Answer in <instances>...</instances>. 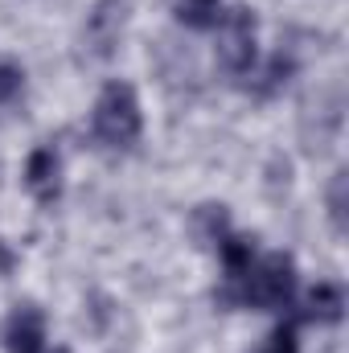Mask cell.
Segmentation results:
<instances>
[{
	"label": "cell",
	"instance_id": "277c9868",
	"mask_svg": "<svg viewBox=\"0 0 349 353\" xmlns=\"http://www.w3.org/2000/svg\"><path fill=\"white\" fill-rule=\"evenodd\" d=\"M25 189L41 201V205H54L62 197V157L54 144H41L29 152L25 161Z\"/></svg>",
	"mask_w": 349,
	"mask_h": 353
},
{
	"label": "cell",
	"instance_id": "5b68a950",
	"mask_svg": "<svg viewBox=\"0 0 349 353\" xmlns=\"http://www.w3.org/2000/svg\"><path fill=\"white\" fill-rule=\"evenodd\" d=\"M4 350L8 353H41L46 350V316L33 304H17L4 325Z\"/></svg>",
	"mask_w": 349,
	"mask_h": 353
},
{
	"label": "cell",
	"instance_id": "3957f363",
	"mask_svg": "<svg viewBox=\"0 0 349 353\" xmlns=\"http://www.w3.org/2000/svg\"><path fill=\"white\" fill-rule=\"evenodd\" d=\"M255 29H259L255 12L243 4L218 21V66L230 79H247L255 70Z\"/></svg>",
	"mask_w": 349,
	"mask_h": 353
},
{
	"label": "cell",
	"instance_id": "8992f818",
	"mask_svg": "<svg viewBox=\"0 0 349 353\" xmlns=\"http://www.w3.org/2000/svg\"><path fill=\"white\" fill-rule=\"evenodd\" d=\"M341 312H346V292H341L337 283H317V288L308 292V300H304V312H300V321L337 325V321H341Z\"/></svg>",
	"mask_w": 349,
	"mask_h": 353
},
{
	"label": "cell",
	"instance_id": "8fae6325",
	"mask_svg": "<svg viewBox=\"0 0 349 353\" xmlns=\"http://www.w3.org/2000/svg\"><path fill=\"white\" fill-rule=\"evenodd\" d=\"M329 214H333V226L346 230V173L333 176V189H329Z\"/></svg>",
	"mask_w": 349,
	"mask_h": 353
},
{
	"label": "cell",
	"instance_id": "ba28073f",
	"mask_svg": "<svg viewBox=\"0 0 349 353\" xmlns=\"http://www.w3.org/2000/svg\"><path fill=\"white\" fill-rule=\"evenodd\" d=\"M173 12L185 29H214L218 25V0H177Z\"/></svg>",
	"mask_w": 349,
	"mask_h": 353
},
{
	"label": "cell",
	"instance_id": "9c48e42d",
	"mask_svg": "<svg viewBox=\"0 0 349 353\" xmlns=\"http://www.w3.org/2000/svg\"><path fill=\"white\" fill-rule=\"evenodd\" d=\"M25 94V70L8 58H0V107H12Z\"/></svg>",
	"mask_w": 349,
	"mask_h": 353
},
{
	"label": "cell",
	"instance_id": "6da1fadb",
	"mask_svg": "<svg viewBox=\"0 0 349 353\" xmlns=\"http://www.w3.org/2000/svg\"><path fill=\"white\" fill-rule=\"evenodd\" d=\"M296 300V263L283 251H271L263 259H251V267L218 288V304L226 308H263V312H283Z\"/></svg>",
	"mask_w": 349,
	"mask_h": 353
},
{
	"label": "cell",
	"instance_id": "52a82bcc",
	"mask_svg": "<svg viewBox=\"0 0 349 353\" xmlns=\"http://www.w3.org/2000/svg\"><path fill=\"white\" fill-rule=\"evenodd\" d=\"M111 8H115V0H103V4L94 8L90 29H87V41L99 46V58L111 54V46H115V37H119V29H123V8H119V12H111Z\"/></svg>",
	"mask_w": 349,
	"mask_h": 353
},
{
	"label": "cell",
	"instance_id": "30bf717a",
	"mask_svg": "<svg viewBox=\"0 0 349 353\" xmlns=\"http://www.w3.org/2000/svg\"><path fill=\"white\" fill-rule=\"evenodd\" d=\"M296 329H300V321H283V325L271 333V341H267V350H263V353H300Z\"/></svg>",
	"mask_w": 349,
	"mask_h": 353
},
{
	"label": "cell",
	"instance_id": "7c38bea8",
	"mask_svg": "<svg viewBox=\"0 0 349 353\" xmlns=\"http://www.w3.org/2000/svg\"><path fill=\"white\" fill-rule=\"evenodd\" d=\"M0 271H8V255L4 251H0Z\"/></svg>",
	"mask_w": 349,
	"mask_h": 353
},
{
	"label": "cell",
	"instance_id": "7a4b0ae2",
	"mask_svg": "<svg viewBox=\"0 0 349 353\" xmlns=\"http://www.w3.org/2000/svg\"><path fill=\"white\" fill-rule=\"evenodd\" d=\"M144 132V115H140V99L128 83H107L94 99V111H90V136L103 144V148H132Z\"/></svg>",
	"mask_w": 349,
	"mask_h": 353
}]
</instances>
